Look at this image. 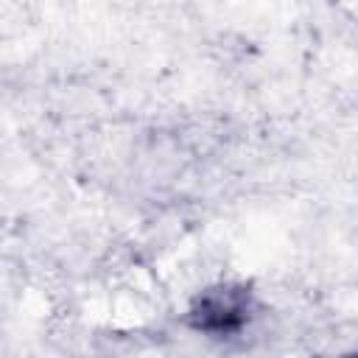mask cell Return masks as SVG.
I'll use <instances>...</instances> for the list:
<instances>
[{
  "label": "cell",
  "instance_id": "1",
  "mask_svg": "<svg viewBox=\"0 0 358 358\" xmlns=\"http://www.w3.org/2000/svg\"><path fill=\"white\" fill-rule=\"evenodd\" d=\"M263 305L252 280H215L199 288L182 316L179 324L193 336H201L213 344H229L243 338L257 322Z\"/></svg>",
  "mask_w": 358,
  "mask_h": 358
},
{
  "label": "cell",
  "instance_id": "2",
  "mask_svg": "<svg viewBox=\"0 0 358 358\" xmlns=\"http://www.w3.org/2000/svg\"><path fill=\"white\" fill-rule=\"evenodd\" d=\"M338 358H355V352L350 350V352H344V355H338Z\"/></svg>",
  "mask_w": 358,
  "mask_h": 358
}]
</instances>
